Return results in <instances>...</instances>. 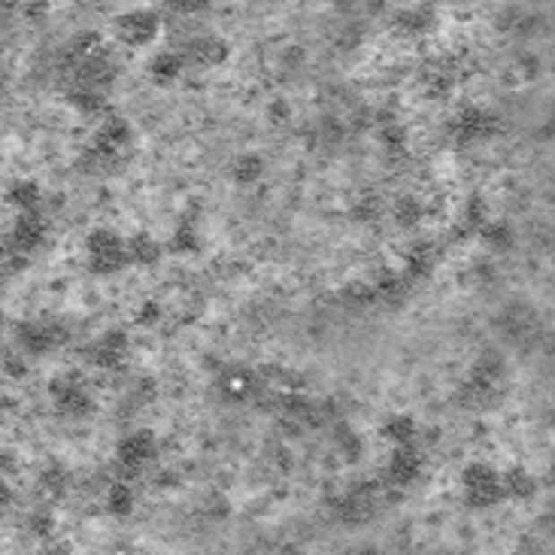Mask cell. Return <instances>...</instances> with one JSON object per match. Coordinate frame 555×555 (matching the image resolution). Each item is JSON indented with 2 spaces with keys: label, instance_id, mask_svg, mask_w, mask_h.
<instances>
[{
  "label": "cell",
  "instance_id": "obj_4",
  "mask_svg": "<svg viewBox=\"0 0 555 555\" xmlns=\"http://www.w3.org/2000/svg\"><path fill=\"white\" fill-rule=\"evenodd\" d=\"M46 237V225L43 219H39V212H19V219H15V228L10 234V252L15 256H28V252H34L39 243H43Z\"/></svg>",
  "mask_w": 555,
  "mask_h": 555
},
{
  "label": "cell",
  "instance_id": "obj_5",
  "mask_svg": "<svg viewBox=\"0 0 555 555\" xmlns=\"http://www.w3.org/2000/svg\"><path fill=\"white\" fill-rule=\"evenodd\" d=\"M155 447H158V443H155V438L149 431L131 434V438H125L122 447H118V464H122L125 471L137 473L143 464L155 458Z\"/></svg>",
  "mask_w": 555,
  "mask_h": 555
},
{
  "label": "cell",
  "instance_id": "obj_16",
  "mask_svg": "<svg viewBox=\"0 0 555 555\" xmlns=\"http://www.w3.org/2000/svg\"><path fill=\"white\" fill-rule=\"evenodd\" d=\"M482 234H486L489 243L498 246V249H507V246L513 243V234H510V228L507 225H489V228H482Z\"/></svg>",
  "mask_w": 555,
  "mask_h": 555
},
{
  "label": "cell",
  "instance_id": "obj_12",
  "mask_svg": "<svg viewBox=\"0 0 555 555\" xmlns=\"http://www.w3.org/2000/svg\"><path fill=\"white\" fill-rule=\"evenodd\" d=\"M537 489V482L528 477L525 471H510L507 477H501V491L510 498H531Z\"/></svg>",
  "mask_w": 555,
  "mask_h": 555
},
{
  "label": "cell",
  "instance_id": "obj_1",
  "mask_svg": "<svg viewBox=\"0 0 555 555\" xmlns=\"http://www.w3.org/2000/svg\"><path fill=\"white\" fill-rule=\"evenodd\" d=\"M85 252H89V267L94 273H113L128 261V249L109 231H94L85 240Z\"/></svg>",
  "mask_w": 555,
  "mask_h": 555
},
{
  "label": "cell",
  "instance_id": "obj_11",
  "mask_svg": "<svg viewBox=\"0 0 555 555\" xmlns=\"http://www.w3.org/2000/svg\"><path fill=\"white\" fill-rule=\"evenodd\" d=\"M125 249H128V258L140 261V264H152V261H158V256H161V246H158L149 234H137Z\"/></svg>",
  "mask_w": 555,
  "mask_h": 555
},
{
  "label": "cell",
  "instance_id": "obj_17",
  "mask_svg": "<svg viewBox=\"0 0 555 555\" xmlns=\"http://www.w3.org/2000/svg\"><path fill=\"white\" fill-rule=\"evenodd\" d=\"M6 501H10V489H6L4 482H0V507H4Z\"/></svg>",
  "mask_w": 555,
  "mask_h": 555
},
{
  "label": "cell",
  "instance_id": "obj_14",
  "mask_svg": "<svg viewBox=\"0 0 555 555\" xmlns=\"http://www.w3.org/2000/svg\"><path fill=\"white\" fill-rule=\"evenodd\" d=\"M152 74L155 79H161V82H173L179 74H182V61H179V55H158L155 58V65H152Z\"/></svg>",
  "mask_w": 555,
  "mask_h": 555
},
{
  "label": "cell",
  "instance_id": "obj_8",
  "mask_svg": "<svg viewBox=\"0 0 555 555\" xmlns=\"http://www.w3.org/2000/svg\"><path fill=\"white\" fill-rule=\"evenodd\" d=\"M158 30V19L152 13H134L122 19V37L131 43H149Z\"/></svg>",
  "mask_w": 555,
  "mask_h": 555
},
{
  "label": "cell",
  "instance_id": "obj_2",
  "mask_svg": "<svg viewBox=\"0 0 555 555\" xmlns=\"http://www.w3.org/2000/svg\"><path fill=\"white\" fill-rule=\"evenodd\" d=\"M464 495H467V504L477 507V510L498 504L504 498L501 477L486 464H471L464 473Z\"/></svg>",
  "mask_w": 555,
  "mask_h": 555
},
{
  "label": "cell",
  "instance_id": "obj_7",
  "mask_svg": "<svg viewBox=\"0 0 555 555\" xmlns=\"http://www.w3.org/2000/svg\"><path fill=\"white\" fill-rule=\"evenodd\" d=\"M419 467H422V458H419V452L413 447H398L395 452L392 464H388V480L395 482V486H407L410 480L419 477Z\"/></svg>",
  "mask_w": 555,
  "mask_h": 555
},
{
  "label": "cell",
  "instance_id": "obj_3",
  "mask_svg": "<svg viewBox=\"0 0 555 555\" xmlns=\"http://www.w3.org/2000/svg\"><path fill=\"white\" fill-rule=\"evenodd\" d=\"M15 337H19L22 349H28V352H34V355H43L65 340V331H61L58 325H46V322H22Z\"/></svg>",
  "mask_w": 555,
  "mask_h": 555
},
{
  "label": "cell",
  "instance_id": "obj_10",
  "mask_svg": "<svg viewBox=\"0 0 555 555\" xmlns=\"http://www.w3.org/2000/svg\"><path fill=\"white\" fill-rule=\"evenodd\" d=\"M386 438L395 443V447H410L416 438V422L410 416H395L386 422Z\"/></svg>",
  "mask_w": 555,
  "mask_h": 555
},
{
  "label": "cell",
  "instance_id": "obj_9",
  "mask_svg": "<svg viewBox=\"0 0 555 555\" xmlns=\"http://www.w3.org/2000/svg\"><path fill=\"white\" fill-rule=\"evenodd\" d=\"M6 197H10V204L13 207H19V212H37L39 210V188H37V182H30V179H22V182H15V186L6 192Z\"/></svg>",
  "mask_w": 555,
  "mask_h": 555
},
{
  "label": "cell",
  "instance_id": "obj_13",
  "mask_svg": "<svg viewBox=\"0 0 555 555\" xmlns=\"http://www.w3.org/2000/svg\"><path fill=\"white\" fill-rule=\"evenodd\" d=\"M107 507H109V513H113V516H118V519L131 516V513H134V489L125 486V482H118V486L109 489Z\"/></svg>",
  "mask_w": 555,
  "mask_h": 555
},
{
  "label": "cell",
  "instance_id": "obj_15",
  "mask_svg": "<svg viewBox=\"0 0 555 555\" xmlns=\"http://www.w3.org/2000/svg\"><path fill=\"white\" fill-rule=\"evenodd\" d=\"M258 173H261V158H256V155H246V158H240V161L234 164V177L240 179V182L258 179Z\"/></svg>",
  "mask_w": 555,
  "mask_h": 555
},
{
  "label": "cell",
  "instance_id": "obj_6",
  "mask_svg": "<svg viewBox=\"0 0 555 555\" xmlns=\"http://www.w3.org/2000/svg\"><path fill=\"white\" fill-rule=\"evenodd\" d=\"M52 398H55V407L61 410L65 416H85L91 407V398L76 379H58L52 386Z\"/></svg>",
  "mask_w": 555,
  "mask_h": 555
}]
</instances>
